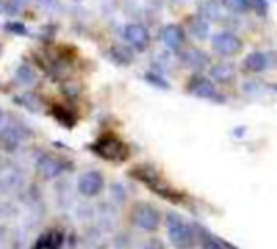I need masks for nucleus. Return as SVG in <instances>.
Wrapping results in <instances>:
<instances>
[{
    "mask_svg": "<svg viewBox=\"0 0 277 249\" xmlns=\"http://www.w3.org/2000/svg\"><path fill=\"white\" fill-rule=\"evenodd\" d=\"M240 39L233 36L232 33H219L212 38V47L222 56L235 54L240 49Z\"/></svg>",
    "mask_w": 277,
    "mask_h": 249,
    "instance_id": "1",
    "label": "nucleus"
},
{
    "mask_svg": "<svg viewBox=\"0 0 277 249\" xmlns=\"http://www.w3.org/2000/svg\"><path fill=\"white\" fill-rule=\"evenodd\" d=\"M98 150L104 158H109V160H121V158H124L127 155L126 147L122 145L117 139H111V137L101 140Z\"/></svg>",
    "mask_w": 277,
    "mask_h": 249,
    "instance_id": "2",
    "label": "nucleus"
},
{
    "mask_svg": "<svg viewBox=\"0 0 277 249\" xmlns=\"http://www.w3.org/2000/svg\"><path fill=\"white\" fill-rule=\"evenodd\" d=\"M126 39L127 43L134 46L135 49L142 51L145 49L147 46H149V33H147V29L140 25H129L126 28Z\"/></svg>",
    "mask_w": 277,
    "mask_h": 249,
    "instance_id": "3",
    "label": "nucleus"
},
{
    "mask_svg": "<svg viewBox=\"0 0 277 249\" xmlns=\"http://www.w3.org/2000/svg\"><path fill=\"white\" fill-rule=\"evenodd\" d=\"M101 184H103V179L98 173H87V174L82 176L80 181H79L80 191L84 194H87V195L96 194L99 189H101Z\"/></svg>",
    "mask_w": 277,
    "mask_h": 249,
    "instance_id": "4",
    "label": "nucleus"
},
{
    "mask_svg": "<svg viewBox=\"0 0 277 249\" xmlns=\"http://www.w3.org/2000/svg\"><path fill=\"white\" fill-rule=\"evenodd\" d=\"M162 39H163V43L167 44L168 47H172V49H178V47L183 44L185 34H183L181 28L173 25V26H167V28H165V31L162 34Z\"/></svg>",
    "mask_w": 277,
    "mask_h": 249,
    "instance_id": "5",
    "label": "nucleus"
},
{
    "mask_svg": "<svg viewBox=\"0 0 277 249\" xmlns=\"http://www.w3.org/2000/svg\"><path fill=\"white\" fill-rule=\"evenodd\" d=\"M187 28H189L192 36H196L197 39L207 38V34H209V23L204 18H201V16H194L192 20H189Z\"/></svg>",
    "mask_w": 277,
    "mask_h": 249,
    "instance_id": "6",
    "label": "nucleus"
},
{
    "mask_svg": "<svg viewBox=\"0 0 277 249\" xmlns=\"http://www.w3.org/2000/svg\"><path fill=\"white\" fill-rule=\"evenodd\" d=\"M245 65L253 72H263L268 67V57L261 52H253L245 59Z\"/></svg>",
    "mask_w": 277,
    "mask_h": 249,
    "instance_id": "7",
    "label": "nucleus"
},
{
    "mask_svg": "<svg viewBox=\"0 0 277 249\" xmlns=\"http://www.w3.org/2000/svg\"><path fill=\"white\" fill-rule=\"evenodd\" d=\"M137 223L142 228H153L157 225V213L149 207H142V210L137 212Z\"/></svg>",
    "mask_w": 277,
    "mask_h": 249,
    "instance_id": "8",
    "label": "nucleus"
},
{
    "mask_svg": "<svg viewBox=\"0 0 277 249\" xmlns=\"http://www.w3.org/2000/svg\"><path fill=\"white\" fill-rule=\"evenodd\" d=\"M191 91L196 94V96H201V98H210L215 94V88L212 85L210 82L207 80H199L196 85L191 88Z\"/></svg>",
    "mask_w": 277,
    "mask_h": 249,
    "instance_id": "9",
    "label": "nucleus"
},
{
    "mask_svg": "<svg viewBox=\"0 0 277 249\" xmlns=\"http://www.w3.org/2000/svg\"><path fill=\"white\" fill-rule=\"evenodd\" d=\"M223 7L233 13H243L251 7V3L250 0H223Z\"/></svg>",
    "mask_w": 277,
    "mask_h": 249,
    "instance_id": "10",
    "label": "nucleus"
},
{
    "mask_svg": "<svg viewBox=\"0 0 277 249\" xmlns=\"http://www.w3.org/2000/svg\"><path fill=\"white\" fill-rule=\"evenodd\" d=\"M212 77L219 82H228L233 77V67L232 65H227V64L219 65V67H215L214 70H212Z\"/></svg>",
    "mask_w": 277,
    "mask_h": 249,
    "instance_id": "11",
    "label": "nucleus"
},
{
    "mask_svg": "<svg viewBox=\"0 0 277 249\" xmlns=\"http://www.w3.org/2000/svg\"><path fill=\"white\" fill-rule=\"evenodd\" d=\"M250 3H251V7L255 8L258 13H266V10H268V2L266 0H250Z\"/></svg>",
    "mask_w": 277,
    "mask_h": 249,
    "instance_id": "12",
    "label": "nucleus"
}]
</instances>
